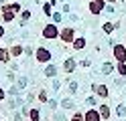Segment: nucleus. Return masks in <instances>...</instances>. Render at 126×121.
Listing matches in <instances>:
<instances>
[{"label":"nucleus","instance_id":"13","mask_svg":"<svg viewBox=\"0 0 126 121\" xmlns=\"http://www.w3.org/2000/svg\"><path fill=\"white\" fill-rule=\"evenodd\" d=\"M85 46H88V38L83 34H77V38L71 43V51L73 53H81V51H85Z\"/></svg>","mask_w":126,"mask_h":121},{"label":"nucleus","instance_id":"18","mask_svg":"<svg viewBox=\"0 0 126 121\" xmlns=\"http://www.w3.org/2000/svg\"><path fill=\"white\" fill-rule=\"evenodd\" d=\"M120 28V22H112V20H106V22H102V32L104 34H112L114 30Z\"/></svg>","mask_w":126,"mask_h":121},{"label":"nucleus","instance_id":"6","mask_svg":"<svg viewBox=\"0 0 126 121\" xmlns=\"http://www.w3.org/2000/svg\"><path fill=\"white\" fill-rule=\"evenodd\" d=\"M4 103H6L4 107L8 109V113H12V111H18L22 105L27 103V99H25V95H18V97H8V99H6Z\"/></svg>","mask_w":126,"mask_h":121},{"label":"nucleus","instance_id":"24","mask_svg":"<svg viewBox=\"0 0 126 121\" xmlns=\"http://www.w3.org/2000/svg\"><path fill=\"white\" fill-rule=\"evenodd\" d=\"M14 85H16L22 93H27V87H29V77H25V75H18V79H16V83H14Z\"/></svg>","mask_w":126,"mask_h":121},{"label":"nucleus","instance_id":"4","mask_svg":"<svg viewBox=\"0 0 126 121\" xmlns=\"http://www.w3.org/2000/svg\"><path fill=\"white\" fill-rule=\"evenodd\" d=\"M77 67H79V61H77L73 55L65 56V59H63V63H61V71H63V75H69V77H71L73 73L77 71Z\"/></svg>","mask_w":126,"mask_h":121},{"label":"nucleus","instance_id":"27","mask_svg":"<svg viewBox=\"0 0 126 121\" xmlns=\"http://www.w3.org/2000/svg\"><path fill=\"white\" fill-rule=\"evenodd\" d=\"M69 121H85V117H83V111H79V109H75L71 115H69Z\"/></svg>","mask_w":126,"mask_h":121},{"label":"nucleus","instance_id":"10","mask_svg":"<svg viewBox=\"0 0 126 121\" xmlns=\"http://www.w3.org/2000/svg\"><path fill=\"white\" fill-rule=\"evenodd\" d=\"M18 14H14L10 8H8V4H4V6H0V18H2V24H8V22H12L14 18H16Z\"/></svg>","mask_w":126,"mask_h":121},{"label":"nucleus","instance_id":"9","mask_svg":"<svg viewBox=\"0 0 126 121\" xmlns=\"http://www.w3.org/2000/svg\"><path fill=\"white\" fill-rule=\"evenodd\" d=\"M59 109H63V111H75V97H71V95H65V97H61L59 99Z\"/></svg>","mask_w":126,"mask_h":121},{"label":"nucleus","instance_id":"2","mask_svg":"<svg viewBox=\"0 0 126 121\" xmlns=\"http://www.w3.org/2000/svg\"><path fill=\"white\" fill-rule=\"evenodd\" d=\"M41 38L43 40H51V43H57L59 40V26L55 22H49L41 28Z\"/></svg>","mask_w":126,"mask_h":121},{"label":"nucleus","instance_id":"48","mask_svg":"<svg viewBox=\"0 0 126 121\" xmlns=\"http://www.w3.org/2000/svg\"><path fill=\"white\" fill-rule=\"evenodd\" d=\"M116 2L118 0H106V4H114V6H116Z\"/></svg>","mask_w":126,"mask_h":121},{"label":"nucleus","instance_id":"46","mask_svg":"<svg viewBox=\"0 0 126 121\" xmlns=\"http://www.w3.org/2000/svg\"><path fill=\"white\" fill-rule=\"evenodd\" d=\"M90 65H92V63H90L88 59H83V61H79V67H90Z\"/></svg>","mask_w":126,"mask_h":121},{"label":"nucleus","instance_id":"5","mask_svg":"<svg viewBox=\"0 0 126 121\" xmlns=\"http://www.w3.org/2000/svg\"><path fill=\"white\" fill-rule=\"evenodd\" d=\"M90 91L96 95L98 99H102V101H108V97H110V87L106 83H96V81H94V83L90 85Z\"/></svg>","mask_w":126,"mask_h":121},{"label":"nucleus","instance_id":"39","mask_svg":"<svg viewBox=\"0 0 126 121\" xmlns=\"http://www.w3.org/2000/svg\"><path fill=\"white\" fill-rule=\"evenodd\" d=\"M112 83H114V87H122V89H124V79H122V77H114Z\"/></svg>","mask_w":126,"mask_h":121},{"label":"nucleus","instance_id":"42","mask_svg":"<svg viewBox=\"0 0 126 121\" xmlns=\"http://www.w3.org/2000/svg\"><path fill=\"white\" fill-rule=\"evenodd\" d=\"M4 101H6V89L0 85V103H4Z\"/></svg>","mask_w":126,"mask_h":121},{"label":"nucleus","instance_id":"16","mask_svg":"<svg viewBox=\"0 0 126 121\" xmlns=\"http://www.w3.org/2000/svg\"><path fill=\"white\" fill-rule=\"evenodd\" d=\"M8 51H10V56H12L14 61H16V59H20V56L25 55V44L14 43V44H10V46H8Z\"/></svg>","mask_w":126,"mask_h":121},{"label":"nucleus","instance_id":"43","mask_svg":"<svg viewBox=\"0 0 126 121\" xmlns=\"http://www.w3.org/2000/svg\"><path fill=\"white\" fill-rule=\"evenodd\" d=\"M106 12H108V14H114V12H116V6H114V4H106Z\"/></svg>","mask_w":126,"mask_h":121},{"label":"nucleus","instance_id":"17","mask_svg":"<svg viewBox=\"0 0 126 121\" xmlns=\"http://www.w3.org/2000/svg\"><path fill=\"white\" fill-rule=\"evenodd\" d=\"M43 119V109H41V105H33L29 111V121H41Z\"/></svg>","mask_w":126,"mask_h":121},{"label":"nucleus","instance_id":"53","mask_svg":"<svg viewBox=\"0 0 126 121\" xmlns=\"http://www.w3.org/2000/svg\"><path fill=\"white\" fill-rule=\"evenodd\" d=\"M0 105H2V103H0ZM0 111H2V109H0Z\"/></svg>","mask_w":126,"mask_h":121},{"label":"nucleus","instance_id":"29","mask_svg":"<svg viewBox=\"0 0 126 121\" xmlns=\"http://www.w3.org/2000/svg\"><path fill=\"white\" fill-rule=\"evenodd\" d=\"M116 75L118 77H126V63H116Z\"/></svg>","mask_w":126,"mask_h":121},{"label":"nucleus","instance_id":"50","mask_svg":"<svg viewBox=\"0 0 126 121\" xmlns=\"http://www.w3.org/2000/svg\"><path fill=\"white\" fill-rule=\"evenodd\" d=\"M124 89H126V77H124Z\"/></svg>","mask_w":126,"mask_h":121},{"label":"nucleus","instance_id":"12","mask_svg":"<svg viewBox=\"0 0 126 121\" xmlns=\"http://www.w3.org/2000/svg\"><path fill=\"white\" fill-rule=\"evenodd\" d=\"M59 65L57 63H49V65H45V69H43V77H47V79H57V73H59Z\"/></svg>","mask_w":126,"mask_h":121},{"label":"nucleus","instance_id":"30","mask_svg":"<svg viewBox=\"0 0 126 121\" xmlns=\"http://www.w3.org/2000/svg\"><path fill=\"white\" fill-rule=\"evenodd\" d=\"M41 8H43V14L47 16V18H51L53 12H55V10H53V6H51L49 2H43V6H41Z\"/></svg>","mask_w":126,"mask_h":121},{"label":"nucleus","instance_id":"3","mask_svg":"<svg viewBox=\"0 0 126 121\" xmlns=\"http://www.w3.org/2000/svg\"><path fill=\"white\" fill-rule=\"evenodd\" d=\"M35 61L39 65H49L53 63V53H51V48H47V46H37L35 48Z\"/></svg>","mask_w":126,"mask_h":121},{"label":"nucleus","instance_id":"34","mask_svg":"<svg viewBox=\"0 0 126 121\" xmlns=\"http://www.w3.org/2000/svg\"><path fill=\"white\" fill-rule=\"evenodd\" d=\"M16 79H18V73H14V71H8V73H6V81H8L10 85L16 83Z\"/></svg>","mask_w":126,"mask_h":121},{"label":"nucleus","instance_id":"38","mask_svg":"<svg viewBox=\"0 0 126 121\" xmlns=\"http://www.w3.org/2000/svg\"><path fill=\"white\" fill-rule=\"evenodd\" d=\"M25 56H27V59H35V48L33 46H25Z\"/></svg>","mask_w":126,"mask_h":121},{"label":"nucleus","instance_id":"54","mask_svg":"<svg viewBox=\"0 0 126 121\" xmlns=\"http://www.w3.org/2000/svg\"><path fill=\"white\" fill-rule=\"evenodd\" d=\"M88 2H90V0H88Z\"/></svg>","mask_w":126,"mask_h":121},{"label":"nucleus","instance_id":"36","mask_svg":"<svg viewBox=\"0 0 126 121\" xmlns=\"http://www.w3.org/2000/svg\"><path fill=\"white\" fill-rule=\"evenodd\" d=\"M51 22H55V24L63 22V14H61V10H55V12H53V16H51Z\"/></svg>","mask_w":126,"mask_h":121},{"label":"nucleus","instance_id":"41","mask_svg":"<svg viewBox=\"0 0 126 121\" xmlns=\"http://www.w3.org/2000/svg\"><path fill=\"white\" fill-rule=\"evenodd\" d=\"M8 71H14V73L18 71V63L14 61V59H12V61H10V65H8Z\"/></svg>","mask_w":126,"mask_h":121},{"label":"nucleus","instance_id":"8","mask_svg":"<svg viewBox=\"0 0 126 121\" xmlns=\"http://www.w3.org/2000/svg\"><path fill=\"white\" fill-rule=\"evenodd\" d=\"M88 10L92 16H100L106 10V0H90L88 2Z\"/></svg>","mask_w":126,"mask_h":121},{"label":"nucleus","instance_id":"1","mask_svg":"<svg viewBox=\"0 0 126 121\" xmlns=\"http://www.w3.org/2000/svg\"><path fill=\"white\" fill-rule=\"evenodd\" d=\"M75 38H77V28H75V26H71V24L59 26V43L71 46V43H73Z\"/></svg>","mask_w":126,"mask_h":121},{"label":"nucleus","instance_id":"22","mask_svg":"<svg viewBox=\"0 0 126 121\" xmlns=\"http://www.w3.org/2000/svg\"><path fill=\"white\" fill-rule=\"evenodd\" d=\"M49 93H47V89H43V87H39V91H37V101L41 103V105H47L49 103Z\"/></svg>","mask_w":126,"mask_h":121},{"label":"nucleus","instance_id":"25","mask_svg":"<svg viewBox=\"0 0 126 121\" xmlns=\"http://www.w3.org/2000/svg\"><path fill=\"white\" fill-rule=\"evenodd\" d=\"M31 16H33V14H31V10H29V8H25V10L18 14V18H20V24H18V26H22V28H25V24L31 20Z\"/></svg>","mask_w":126,"mask_h":121},{"label":"nucleus","instance_id":"40","mask_svg":"<svg viewBox=\"0 0 126 121\" xmlns=\"http://www.w3.org/2000/svg\"><path fill=\"white\" fill-rule=\"evenodd\" d=\"M61 14H71V6L63 2V4H61Z\"/></svg>","mask_w":126,"mask_h":121},{"label":"nucleus","instance_id":"35","mask_svg":"<svg viewBox=\"0 0 126 121\" xmlns=\"http://www.w3.org/2000/svg\"><path fill=\"white\" fill-rule=\"evenodd\" d=\"M47 105H49V109H51V111H57V109H59V99H57V97H51Z\"/></svg>","mask_w":126,"mask_h":121},{"label":"nucleus","instance_id":"31","mask_svg":"<svg viewBox=\"0 0 126 121\" xmlns=\"http://www.w3.org/2000/svg\"><path fill=\"white\" fill-rule=\"evenodd\" d=\"M61 87H63V81H59V79H51V89H53L55 93H59Z\"/></svg>","mask_w":126,"mask_h":121},{"label":"nucleus","instance_id":"33","mask_svg":"<svg viewBox=\"0 0 126 121\" xmlns=\"http://www.w3.org/2000/svg\"><path fill=\"white\" fill-rule=\"evenodd\" d=\"M8 8L14 12V14H20L22 12V6H20V2H8Z\"/></svg>","mask_w":126,"mask_h":121},{"label":"nucleus","instance_id":"21","mask_svg":"<svg viewBox=\"0 0 126 121\" xmlns=\"http://www.w3.org/2000/svg\"><path fill=\"white\" fill-rule=\"evenodd\" d=\"M114 115L118 117V119H126V103L122 101V103H118V105H114Z\"/></svg>","mask_w":126,"mask_h":121},{"label":"nucleus","instance_id":"15","mask_svg":"<svg viewBox=\"0 0 126 121\" xmlns=\"http://www.w3.org/2000/svg\"><path fill=\"white\" fill-rule=\"evenodd\" d=\"M114 73H116V63H112V61L102 63V67H100V75L110 77V75H114Z\"/></svg>","mask_w":126,"mask_h":121},{"label":"nucleus","instance_id":"47","mask_svg":"<svg viewBox=\"0 0 126 121\" xmlns=\"http://www.w3.org/2000/svg\"><path fill=\"white\" fill-rule=\"evenodd\" d=\"M57 2H59V0H49V4H51L53 8H55V6H57Z\"/></svg>","mask_w":126,"mask_h":121},{"label":"nucleus","instance_id":"45","mask_svg":"<svg viewBox=\"0 0 126 121\" xmlns=\"http://www.w3.org/2000/svg\"><path fill=\"white\" fill-rule=\"evenodd\" d=\"M69 20H71V24H73V22L79 20V16H77V14H69Z\"/></svg>","mask_w":126,"mask_h":121},{"label":"nucleus","instance_id":"7","mask_svg":"<svg viewBox=\"0 0 126 121\" xmlns=\"http://www.w3.org/2000/svg\"><path fill=\"white\" fill-rule=\"evenodd\" d=\"M112 56H114V63H126V44L114 43L112 44Z\"/></svg>","mask_w":126,"mask_h":121},{"label":"nucleus","instance_id":"52","mask_svg":"<svg viewBox=\"0 0 126 121\" xmlns=\"http://www.w3.org/2000/svg\"><path fill=\"white\" fill-rule=\"evenodd\" d=\"M124 44H126V38H124Z\"/></svg>","mask_w":126,"mask_h":121},{"label":"nucleus","instance_id":"26","mask_svg":"<svg viewBox=\"0 0 126 121\" xmlns=\"http://www.w3.org/2000/svg\"><path fill=\"white\" fill-rule=\"evenodd\" d=\"M18 95H22V91H20L16 85H10L8 91H6V97H18Z\"/></svg>","mask_w":126,"mask_h":121},{"label":"nucleus","instance_id":"23","mask_svg":"<svg viewBox=\"0 0 126 121\" xmlns=\"http://www.w3.org/2000/svg\"><path fill=\"white\" fill-rule=\"evenodd\" d=\"M51 121H69V117H67V111H63V109L53 111V113H51Z\"/></svg>","mask_w":126,"mask_h":121},{"label":"nucleus","instance_id":"37","mask_svg":"<svg viewBox=\"0 0 126 121\" xmlns=\"http://www.w3.org/2000/svg\"><path fill=\"white\" fill-rule=\"evenodd\" d=\"M25 119H27V117L20 113V109H18V111H12V115H10V121H25Z\"/></svg>","mask_w":126,"mask_h":121},{"label":"nucleus","instance_id":"11","mask_svg":"<svg viewBox=\"0 0 126 121\" xmlns=\"http://www.w3.org/2000/svg\"><path fill=\"white\" fill-rule=\"evenodd\" d=\"M98 111H100V115H102V121H110V119H112V115H114L112 105H108V101L100 103V105H98Z\"/></svg>","mask_w":126,"mask_h":121},{"label":"nucleus","instance_id":"14","mask_svg":"<svg viewBox=\"0 0 126 121\" xmlns=\"http://www.w3.org/2000/svg\"><path fill=\"white\" fill-rule=\"evenodd\" d=\"M83 117H85V121H102V115H100L98 107H88L83 111Z\"/></svg>","mask_w":126,"mask_h":121},{"label":"nucleus","instance_id":"28","mask_svg":"<svg viewBox=\"0 0 126 121\" xmlns=\"http://www.w3.org/2000/svg\"><path fill=\"white\" fill-rule=\"evenodd\" d=\"M85 105H88V107H98V105H100V103H98V97L94 95V93L88 95V97H85Z\"/></svg>","mask_w":126,"mask_h":121},{"label":"nucleus","instance_id":"20","mask_svg":"<svg viewBox=\"0 0 126 121\" xmlns=\"http://www.w3.org/2000/svg\"><path fill=\"white\" fill-rule=\"evenodd\" d=\"M77 91H79V83H77V81H73V79H69V75H67V95L75 97Z\"/></svg>","mask_w":126,"mask_h":121},{"label":"nucleus","instance_id":"51","mask_svg":"<svg viewBox=\"0 0 126 121\" xmlns=\"http://www.w3.org/2000/svg\"><path fill=\"white\" fill-rule=\"evenodd\" d=\"M118 2H126V0H118Z\"/></svg>","mask_w":126,"mask_h":121},{"label":"nucleus","instance_id":"44","mask_svg":"<svg viewBox=\"0 0 126 121\" xmlns=\"http://www.w3.org/2000/svg\"><path fill=\"white\" fill-rule=\"evenodd\" d=\"M6 36V26H4V24H0V40H2Z\"/></svg>","mask_w":126,"mask_h":121},{"label":"nucleus","instance_id":"49","mask_svg":"<svg viewBox=\"0 0 126 121\" xmlns=\"http://www.w3.org/2000/svg\"><path fill=\"white\" fill-rule=\"evenodd\" d=\"M4 4H8V0H0V6H4Z\"/></svg>","mask_w":126,"mask_h":121},{"label":"nucleus","instance_id":"32","mask_svg":"<svg viewBox=\"0 0 126 121\" xmlns=\"http://www.w3.org/2000/svg\"><path fill=\"white\" fill-rule=\"evenodd\" d=\"M25 99H27L29 105H33V103L37 101V93H35V91H27V93H25Z\"/></svg>","mask_w":126,"mask_h":121},{"label":"nucleus","instance_id":"19","mask_svg":"<svg viewBox=\"0 0 126 121\" xmlns=\"http://www.w3.org/2000/svg\"><path fill=\"white\" fill-rule=\"evenodd\" d=\"M10 61H12V56H10L8 46H0V65H6V67H8Z\"/></svg>","mask_w":126,"mask_h":121}]
</instances>
